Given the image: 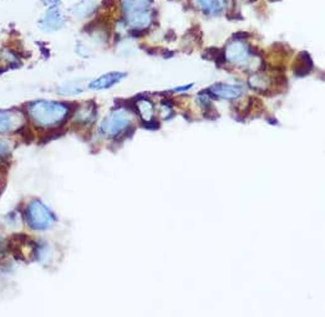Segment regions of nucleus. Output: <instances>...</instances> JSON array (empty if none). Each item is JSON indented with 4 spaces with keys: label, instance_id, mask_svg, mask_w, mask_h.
<instances>
[{
    "label": "nucleus",
    "instance_id": "f257e3e1",
    "mask_svg": "<svg viewBox=\"0 0 325 317\" xmlns=\"http://www.w3.org/2000/svg\"><path fill=\"white\" fill-rule=\"evenodd\" d=\"M26 113L36 127L54 130L61 127L69 120L71 105L60 101L36 100L28 103Z\"/></svg>",
    "mask_w": 325,
    "mask_h": 317
},
{
    "label": "nucleus",
    "instance_id": "9b49d317",
    "mask_svg": "<svg viewBox=\"0 0 325 317\" xmlns=\"http://www.w3.org/2000/svg\"><path fill=\"white\" fill-rule=\"evenodd\" d=\"M313 70V60L312 56L307 51H302L298 55L297 61H295L294 66H293V71L294 75L298 78H304V76L309 75Z\"/></svg>",
    "mask_w": 325,
    "mask_h": 317
},
{
    "label": "nucleus",
    "instance_id": "0eeeda50",
    "mask_svg": "<svg viewBox=\"0 0 325 317\" xmlns=\"http://www.w3.org/2000/svg\"><path fill=\"white\" fill-rule=\"evenodd\" d=\"M208 93L213 98H224V100H237L243 95L244 90L238 85H227V83H215L207 88Z\"/></svg>",
    "mask_w": 325,
    "mask_h": 317
},
{
    "label": "nucleus",
    "instance_id": "7ed1b4c3",
    "mask_svg": "<svg viewBox=\"0 0 325 317\" xmlns=\"http://www.w3.org/2000/svg\"><path fill=\"white\" fill-rule=\"evenodd\" d=\"M25 219L34 230H48L56 222L54 213L39 199H33L29 203L25 210Z\"/></svg>",
    "mask_w": 325,
    "mask_h": 317
},
{
    "label": "nucleus",
    "instance_id": "f03ea898",
    "mask_svg": "<svg viewBox=\"0 0 325 317\" xmlns=\"http://www.w3.org/2000/svg\"><path fill=\"white\" fill-rule=\"evenodd\" d=\"M131 113L130 108L125 106H120L118 108H113L108 117L103 121L99 127V132L104 136L115 138L116 141H123L122 138L130 137L133 133V128L131 127Z\"/></svg>",
    "mask_w": 325,
    "mask_h": 317
},
{
    "label": "nucleus",
    "instance_id": "dca6fc26",
    "mask_svg": "<svg viewBox=\"0 0 325 317\" xmlns=\"http://www.w3.org/2000/svg\"><path fill=\"white\" fill-rule=\"evenodd\" d=\"M76 82H71V83H66L65 86L59 88L58 92L61 93V95H66V96H74L78 95V93L83 92V87H79V86H75Z\"/></svg>",
    "mask_w": 325,
    "mask_h": 317
},
{
    "label": "nucleus",
    "instance_id": "f3484780",
    "mask_svg": "<svg viewBox=\"0 0 325 317\" xmlns=\"http://www.w3.org/2000/svg\"><path fill=\"white\" fill-rule=\"evenodd\" d=\"M142 127L146 128V130H151V131H156L160 128V122L158 121H156L155 118H152V120L150 121H142Z\"/></svg>",
    "mask_w": 325,
    "mask_h": 317
},
{
    "label": "nucleus",
    "instance_id": "f8f14e48",
    "mask_svg": "<svg viewBox=\"0 0 325 317\" xmlns=\"http://www.w3.org/2000/svg\"><path fill=\"white\" fill-rule=\"evenodd\" d=\"M198 8L207 15H217L224 9V0H195Z\"/></svg>",
    "mask_w": 325,
    "mask_h": 317
},
{
    "label": "nucleus",
    "instance_id": "9d476101",
    "mask_svg": "<svg viewBox=\"0 0 325 317\" xmlns=\"http://www.w3.org/2000/svg\"><path fill=\"white\" fill-rule=\"evenodd\" d=\"M151 3H152L151 0H121V5H122L125 16L131 15V14L151 11Z\"/></svg>",
    "mask_w": 325,
    "mask_h": 317
},
{
    "label": "nucleus",
    "instance_id": "4468645a",
    "mask_svg": "<svg viewBox=\"0 0 325 317\" xmlns=\"http://www.w3.org/2000/svg\"><path fill=\"white\" fill-rule=\"evenodd\" d=\"M248 85L253 88V90L258 91V92H264L265 90L269 88V79L263 74H254L249 78Z\"/></svg>",
    "mask_w": 325,
    "mask_h": 317
},
{
    "label": "nucleus",
    "instance_id": "1a4fd4ad",
    "mask_svg": "<svg viewBox=\"0 0 325 317\" xmlns=\"http://www.w3.org/2000/svg\"><path fill=\"white\" fill-rule=\"evenodd\" d=\"M96 117H98V107L94 101H89L74 111L73 120L79 125L84 126L95 122Z\"/></svg>",
    "mask_w": 325,
    "mask_h": 317
},
{
    "label": "nucleus",
    "instance_id": "20e7f679",
    "mask_svg": "<svg viewBox=\"0 0 325 317\" xmlns=\"http://www.w3.org/2000/svg\"><path fill=\"white\" fill-rule=\"evenodd\" d=\"M65 23V14H64L63 9L56 4V5H50L46 9L43 16L39 19L38 25L44 33H54V31L63 29Z\"/></svg>",
    "mask_w": 325,
    "mask_h": 317
},
{
    "label": "nucleus",
    "instance_id": "412c9836",
    "mask_svg": "<svg viewBox=\"0 0 325 317\" xmlns=\"http://www.w3.org/2000/svg\"><path fill=\"white\" fill-rule=\"evenodd\" d=\"M4 250H5V246H4L3 240H1V238H0V256L4 254Z\"/></svg>",
    "mask_w": 325,
    "mask_h": 317
},
{
    "label": "nucleus",
    "instance_id": "2eb2a0df",
    "mask_svg": "<svg viewBox=\"0 0 325 317\" xmlns=\"http://www.w3.org/2000/svg\"><path fill=\"white\" fill-rule=\"evenodd\" d=\"M203 59H207V60H212L217 64L218 66L223 65L225 63V56L224 51L219 50V49L211 48L206 50V53L203 54Z\"/></svg>",
    "mask_w": 325,
    "mask_h": 317
},
{
    "label": "nucleus",
    "instance_id": "6e6552de",
    "mask_svg": "<svg viewBox=\"0 0 325 317\" xmlns=\"http://www.w3.org/2000/svg\"><path fill=\"white\" fill-rule=\"evenodd\" d=\"M126 76H127V74L126 73L112 71V73L105 74V75L100 76V78L95 79V80H93L91 82H89L88 87L90 88V90H95V91L106 90V88L112 87V86H115L116 83L122 81Z\"/></svg>",
    "mask_w": 325,
    "mask_h": 317
},
{
    "label": "nucleus",
    "instance_id": "aec40b11",
    "mask_svg": "<svg viewBox=\"0 0 325 317\" xmlns=\"http://www.w3.org/2000/svg\"><path fill=\"white\" fill-rule=\"evenodd\" d=\"M59 1H60V0H46L45 4H46V5H48V6H50V5H56V4H58Z\"/></svg>",
    "mask_w": 325,
    "mask_h": 317
},
{
    "label": "nucleus",
    "instance_id": "ddd939ff",
    "mask_svg": "<svg viewBox=\"0 0 325 317\" xmlns=\"http://www.w3.org/2000/svg\"><path fill=\"white\" fill-rule=\"evenodd\" d=\"M96 4L93 0H81L73 6V14L78 19L89 18L95 11Z\"/></svg>",
    "mask_w": 325,
    "mask_h": 317
},
{
    "label": "nucleus",
    "instance_id": "39448f33",
    "mask_svg": "<svg viewBox=\"0 0 325 317\" xmlns=\"http://www.w3.org/2000/svg\"><path fill=\"white\" fill-rule=\"evenodd\" d=\"M223 51H224L225 61L240 66L248 65L252 56L255 55L254 51L250 50V46L242 40H233L232 43L228 44L227 49Z\"/></svg>",
    "mask_w": 325,
    "mask_h": 317
},
{
    "label": "nucleus",
    "instance_id": "423d86ee",
    "mask_svg": "<svg viewBox=\"0 0 325 317\" xmlns=\"http://www.w3.org/2000/svg\"><path fill=\"white\" fill-rule=\"evenodd\" d=\"M25 121V116L20 110L6 108L0 110V133H10L20 130Z\"/></svg>",
    "mask_w": 325,
    "mask_h": 317
},
{
    "label": "nucleus",
    "instance_id": "6ab92c4d",
    "mask_svg": "<svg viewBox=\"0 0 325 317\" xmlns=\"http://www.w3.org/2000/svg\"><path fill=\"white\" fill-rule=\"evenodd\" d=\"M193 87V83H190V85H185V86H180V87H176L173 88V92H182V91H186V90H190V88Z\"/></svg>",
    "mask_w": 325,
    "mask_h": 317
},
{
    "label": "nucleus",
    "instance_id": "a211bd4d",
    "mask_svg": "<svg viewBox=\"0 0 325 317\" xmlns=\"http://www.w3.org/2000/svg\"><path fill=\"white\" fill-rule=\"evenodd\" d=\"M10 155V146L6 141H0V158H5Z\"/></svg>",
    "mask_w": 325,
    "mask_h": 317
}]
</instances>
